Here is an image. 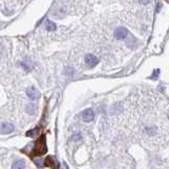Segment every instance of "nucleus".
I'll list each match as a JSON object with an SVG mask.
<instances>
[{"label":"nucleus","instance_id":"1","mask_svg":"<svg viewBox=\"0 0 169 169\" xmlns=\"http://www.w3.org/2000/svg\"><path fill=\"white\" fill-rule=\"evenodd\" d=\"M48 151V147H47V141H46V136L42 135L37 142L35 143L33 148V154L34 156H42Z\"/></svg>","mask_w":169,"mask_h":169},{"label":"nucleus","instance_id":"2","mask_svg":"<svg viewBox=\"0 0 169 169\" xmlns=\"http://www.w3.org/2000/svg\"><path fill=\"white\" fill-rule=\"evenodd\" d=\"M45 166H48L52 169H59V163L54 156H48L45 160Z\"/></svg>","mask_w":169,"mask_h":169},{"label":"nucleus","instance_id":"3","mask_svg":"<svg viewBox=\"0 0 169 169\" xmlns=\"http://www.w3.org/2000/svg\"><path fill=\"white\" fill-rule=\"evenodd\" d=\"M27 95L29 98H31L32 100H37L40 96V93L35 87H30L27 90Z\"/></svg>","mask_w":169,"mask_h":169},{"label":"nucleus","instance_id":"4","mask_svg":"<svg viewBox=\"0 0 169 169\" xmlns=\"http://www.w3.org/2000/svg\"><path fill=\"white\" fill-rule=\"evenodd\" d=\"M84 61L89 67H94L98 64V58L94 56L93 54H87L84 57Z\"/></svg>","mask_w":169,"mask_h":169},{"label":"nucleus","instance_id":"5","mask_svg":"<svg viewBox=\"0 0 169 169\" xmlns=\"http://www.w3.org/2000/svg\"><path fill=\"white\" fill-rule=\"evenodd\" d=\"M114 35H115V37L117 39H125L127 37V35H128V30L124 27H120L115 30Z\"/></svg>","mask_w":169,"mask_h":169},{"label":"nucleus","instance_id":"6","mask_svg":"<svg viewBox=\"0 0 169 169\" xmlns=\"http://www.w3.org/2000/svg\"><path fill=\"white\" fill-rule=\"evenodd\" d=\"M14 131V125L10 124V123H3L1 126H0V132L1 133H11V132Z\"/></svg>","mask_w":169,"mask_h":169},{"label":"nucleus","instance_id":"7","mask_svg":"<svg viewBox=\"0 0 169 169\" xmlns=\"http://www.w3.org/2000/svg\"><path fill=\"white\" fill-rule=\"evenodd\" d=\"M82 120H84V122H91V120L94 118V112H93V110H91V109L84 110V112H82Z\"/></svg>","mask_w":169,"mask_h":169},{"label":"nucleus","instance_id":"8","mask_svg":"<svg viewBox=\"0 0 169 169\" xmlns=\"http://www.w3.org/2000/svg\"><path fill=\"white\" fill-rule=\"evenodd\" d=\"M36 112H37V108L34 104H29L27 106V113L30 115H35Z\"/></svg>","mask_w":169,"mask_h":169},{"label":"nucleus","instance_id":"9","mask_svg":"<svg viewBox=\"0 0 169 169\" xmlns=\"http://www.w3.org/2000/svg\"><path fill=\"white\" fill-rule=\"evenodd\" d=\"M25 161L18 160L13 164V169H23V168H25Z\"/></svg>","mask_w":169,"mask_h":169},{"label":"nucleus","instance_id":"10","mask_svg":"<svg viewBox=\"0 0 169 169\" xmlns=\"http://www.w3.org/2000/svg\"><path fill=\"white\" fill-rule=\"evenodd\" d=\"M158 129H156V127H147L146 129H145V132H146L148 135H154L156 133Z\"/></svg>","mask_w":169,"mask_h":169},{"label":"nucleus","instance_id":"11","mask_svg":"<svg viewBox=\"0 0 169 169\" xmlns=\"http://www.w3.org/2000/svg\"><path fill=\"white\" fill-rule=\"evenodd\" d=\"M39 130L40 128L39 127H36V128H34V129L30 130V131L27 132V135L28 136H35V135H38V133H39Z\"/></svg>","mask_w":169,"mask_h":169},{"label":"nucleus","instance_id":"12","mask_svg":"<svg viewBox=\"0 0 169 169\" xmlns=\"http://www.w3.org/2000/svg\"><path fill=\"white\" fill-rule=\"evenodd\" d=\"M47 30L49 32H53L56 30V25L52 21H48L47 22Z\"/></svg>","mask_w":169,"mask_h":169},{"label":"nucleus","instance_id":"13","mask_svg":"<svg viewBox=\"0 0 169 169\" xmlns=\"http://www.w3.org/2000/svg\"><path fill=\"white\" fill-rule=\"evenodd\" d=\"M34 163H35L36 165H37V167H45V160H38V159H36V160H34Z\"/></svg>","mask_w":169,"mask_h":169},{"label":"nucleus","instance_id":"14","mask_svg":"<svg viewBox=\"0 0 169 169\" xmlns=\"http://www.w3.org/2000/svg\"><path fill=\"white\" fill-rule=\"evenodd\" d=\"M74 73V70L72 69L71 67H68L67 69H66V74H67V75H69V76H71L72 74Z\"/></svg>","mask_w":169,"mask_h":169},{"label":"nucleus","instance_id":"15","mask_svg":"<svg viewBox=\"0 0 169 169\" xmlns=\"http://www.w3.org/2000/svg\"><path fill=\"white\" fill-rule=\"evenodd\" d=\"M62 169H69V168H68V165L66 164V163H64V164H62Z\"/></svg>","mask_w":169,"mask_h":169},{"label":"nucleus","instance_id":"16","mask_svg":"<svg viewBox=\"0 0 169 169\" xmlns=\"http://www.w3.org/2000/svg\"><path fill=\"white\" fill-rule=\"evenodd\" d=\"M168 116H169V112H168Z\"/></svg>","mask_w":169,"mask_h":169}]
</instances>
